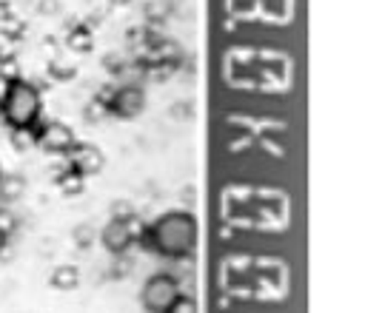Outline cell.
Returning a JSON list of instances; mask_svg holds the SVG:
<instances>
[{
  "label": "cell",
  "mask_w": 365,
  "mask_h": 313,
  "mask_svg": "<svg viewBox=\"0 0 365 313\" xmlns=\"http://www.w3.org/2000/svg\"><path fill=\"white\" fill-rule=\"evenodd\" d=\"M148 245L165 259H182L197 248V219L185 211H165L148 225Z\"/></svg>",
  "instance_id": "6da1fadb"
},
{
  "label": "cell",
  "mask_w": 365,
  "mask_h": 313,
  "mask_svg": "<svg viewBox=\"0 0 365 313\" xmlns=\"http://www.w3.org/2000/svg\"><path fill=\"white\" fill-rule=\"evenodd\" d=\"M43 97L40 88L23 77H14L6 83V91L0 97V120L9 128H34L40 122Z\"/></svg>",
  "instance_id": "7a4b0ae2"
},
{
  "label": "cell",
  "mask_w": 365,
  "mask_h": 313,
  "mask_svg": "<svg viewBox=\"0 0 365 313\" xmlns=\"http://www.w3.org/2000/svg\"><path fill=\"white\" fill-rule=\"evenodd\" d=\"M180 293H182L180 282L171 273H154L145 279L140 299H143V307L148 313H168V307L180 299Z\"/></svg>",
  "instance_id": "3957f363"
},
{
  "label": "cell",
  "mask_w": 365,
  "mask_h": 313,
  "mask_svg": "<svg viewBox=\"0 0 365 313\" xmlns=\"http://www.w3.org/2000/svg\"><path fill=\"white\" fill-rule=\"evenodd\" d=\"M34 139H37V148H43V151H48V154H68L77 142H74V134H71V128L68 125H63V122H37L34 125Z\"/></svg>",
  "instance_id": "277c9868"
},
{
  "label": "cell",
  "mask_w": 365,
  "mask_h": 313,
  "mask_svg": "<svg viewBox=\"0 0 365 313\" xmlns=\"http://www.w3.org/2000/svg\"><path fill=\"white\" fill-rule=\"evenodd\" d=\"M100 242L108 253H125L134 242V222L125 216H111L100 233Z\"/></svg>",
  "instance_id": "5b68a950"
},
{
  "label": "cell",
  "mask_w": 365,
  "mask_h": 313,
  "mask_svg": "<svg viewBox=\"0 0 365 313\" xmlns=\"http://www.w3.org/2000/svg\"><path fill=\"white\" fill-rule=\"evenodd\" d=\"M143 108H145V94L137 85H123L108 100V111L120 120H134L143 114Z\"/></svg>",
  "instance_id": "8992f818"
},
{
  "label": "cell",
  "mask_w": 365,
  "mask_h": 313,
  "mask_svg": "<svg viewBox=\"0 0 365 313\" xmlns=\"http://www.w3.org/2000/svg\"><path fill=\"white\" fill-rule=\"evenodd\" d=\"M71 156V168L80 174V176H91L103 168V154L94 148V145H74L68 151Z\"/></svg>",
  "instance_id": "52a82bcc"
},
{
  "label": "cell",
  "mask_w": 365,
  "mask_h": 313,
  "mask_svg": "<svg viewBox=\"0 0 365 313\" xmlns=\"http://www.w3.org/2000/svg\"><path fill=\"white\" fill-rule=\"evenodd\" d=\"M80 285V270L74 267V265H60V267H54L51 270V287L54 290H74Z\"/></svg>",
  "instance_id": "ba28073f"
},
{
  "label": "cell",
  "mask_w": 365,
  "mask_h": 313,
  "mask_svg": "<svg viewBox=\"0 0 365 313\" xmlns=\"http://www.w3.org/2000/svg\"><path fill=\"white\" fill-rule=\"evenodd\" d=\"M34 145H37L34 128H11V148L14 151H29Z\"/></svg>",
  "instance_id": "9c48e42d"
},
{
  "label": "cell",
  "mask_w": 365,
  "mask_h": 313,
  "mask_svg": "<svg viewBox=\"0 0 365 313\" xmlns=\"http://www.w3.org/2000/svg\"><path fill=\"white\" fill-rule=\"evenodd\" d=\"M57 185L63 193H80L83 191V176L77 171H68V174H60L57 176Z\"/></svg>",
  "instance_id": "30bf717a"
},
{
  "label": "cell",
  "mask_w": 365,
  "mask_h": 313,
  "mask_svg": "<svg viewBox=\"0 0 365 313\" xmlns=\"http://www.w3.org/2000/svg\"><path fill=\"white\" fill-rule=\"evenodd\" d=\"M17 193H23V179H20V176H3V182H0V196H3V199H14Z\"/></svg>",
  "instance_id": "8fae6325"
},
{
  "label": "cell",
  "mask_w": 365,
  "mask_h": 313,
  "mask_svg": "<svg viewBox=\"0 0 365 313\" xmlns=\"http://www.w3.org/2000/svg\"><path fill=\"white\" fill-rule=\"evenodd\" d=\"M168 313H197V302H194L191 296H182V293H180V299L168 307Z\"/></svg>",
  "instance_id": "7c38bea8"
},
{
  "label": "cell",
  "mask_w": 365,
  "mask_h": 313,
  "mask_svg": "<svg viewBox=\"0 0 365 313\" xmlns=\"http://www.w3.org/2000/svg\"><path fill=\"white\" fill-rule=\"evenodd\" d=\"M74 242H77V248H88V245H91V230H88L86 225H77V230H74Z\"/></svg>",
  "instance_id": "4fadbf2b"
},
{
  "label": "cell",
  "mask_w": 365,
  "mask_h": 313,
  "mask_svg": "<svg viewBox=\"0 0 365 313\" xmlns=\"http://www.w3.org/2000/svg\"><path fill=\"white\" fill-rule=\"evenodd\" d=\"M3 248H6V233L0 230V253H3Z\"/></svg>",
  "instance_id": "5bb4252c"
},
{
  "label": "cell",
  "mask_w": 365,
  "mask_h": 313,
  "mask_svg": "<svg viewBox=\"0 0 365 313\" xmlns=\"http://www.w3.org/2000/svg\"><path fill=\"white\" fill-rule=\"evenodd\" d=\"M3 176H6V174H3V162H0V182H3Z\"/></svg>",
  "instance_id": "9a60e30c"
}]
</instances>
